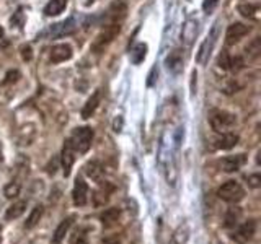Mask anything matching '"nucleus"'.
Returning <instances> with one entry per match:
<instances>
[{
	"mask_svg": "<svg viewBox=\"0 0 261 244\" xmlns=\"http://www.w3.org/2000/svg\"><path fill=\"white\" fill-rule=\"evenodd\" d=\"M2 36H4V28L0 26V38H2Z\"/></svg>",
	"mask_w": 261,
	"mask_h": 244,
	"instance_id": "nucleus-42",
	"label": "nucleus"
},
{
	"mask_svg": "<svg viewBox=\"0 0 261 244\" xmlns=\"http://www.w3.org/2000/svg\"><path fill=\"white\" fill-rule=\"evenodd\" d=\"M119 215H121V210H119V208H116V207L106 208V210L103 211V214L100 215V220H101L103 226L110 228V226H113V225H116V223H118Z\"/></svg>",
	"mask_w": 261,
	"mask_h": 244,
	"instance_id": "nucleus-21",
	"label": "nucleus"
},
{
	"mask_svg": "<svg viewBox=\"0 0 261 244\" xmlns=\"http://www.w3.org/2000/svg\"><path fill=\"white\" fill-rule=\"evenodd\" d=\"M110 191H111V187L108 191L105 189H98L96 192H95V195H93V203L96 207H101V205H105V203H108V200H110Z\"/></svg>",
	"mask_w": 261,
	"mask_h": 244,
	"instance_id": "nucleus-30",
	"label": "nucleus"
},
{
	"mask_svg": "<svg viewBox=\"0 0 261 244\" xmlns=\"http://www.w3.org/2000/svg\"><path fill=\"white\" fill-rule=\"evenodd\" d=\"M43 214H44V208H43V205H41V203H38V205L31 210V214L27 218V222H24V228H27V230H31V228H35L39 223V220L43 218Z\"/></svg>",
	"mask_w": 261,
	"mask_h": 244,
	"instance_id": "nucleus-24",
	"label": "nucleus"
},
{
	"mask_svg": "<svg viewBox=\"0 0 261 244\" xmlns=\"http://www.w3.org/2000/svg\"><path fill=\"white\" fill-rule=\"evenodd\" d=\"M122 239H124V234L122 233H114V234H110L103 238V244H122Z\"/></svg>",
	"mask_w": 261,
	"mask_h": 244,
	"instance_id": "nucleus-33",
	"label": "nucleus"
},
{
	"mask_svg": "<svg viewBox=\"0 0 261 244\" xmlns=\"http://www.w3.org/2000/svg\"><path fill=\"white\" fill-rule=\"evenodd\" d=\"M65 7H67V0H49L44 7V13L47 16H57L65 10Z\"/></svg>",
	"mask_w": 261,
	"mask_h": 244,
	"instance_id": "nucleus-23",
	"label": "nucleus"
},
{
	"mask_svg": "<svg viewBox=\"0 0 261 244\" xmlns=\"http://www.w3.org/2000/svg\"><path fill=\"white\" fill-rule=\"evenodd\" d=\"M247 181L250 184V187H253V189H258V187L261 186V176L256 173V174H250L247 176Z\"/></svg>",
	"mask_w": 261,
	"mask_h": 244,
	"instance_id": "nucleus-36",
	"label": "nucleus"
},
{
	"mask_svg": "<svg viewBox=\"0 0 261 244\" xmlns=\"http://www.w3.org/2000/svg\"><path fill=\"white\" fill-rule=\"evenodd\" d=\"M4 161V153H2V145H0V163Z\"/></svg>",
	"mask_w": 261,
	"mask_h": 244,
	"instance_id": "nucleus-41",
	"label": "nucleus"
},
{
	"mask_svg": "<svg viewBox=\"0 0 261 244\" xmlns=\"http://www.w3.org/2000/svg\"><path fill=\"white\" fill-rule=\"evenodd\" d=\"M73 31H75V21H73V18H69L62 23L54 24V26L51 28V35L56 38H61L65 35H72Z\"/></svg>",
	"mask_w": 261,
	"mask_h": 244,
	"instance_id": "nucleus-16",
	"label": "nucleus"
},
{
	"mask_svg": "<svg viewBox=\"0 0 261 244\" xmlns=\"http://www.w3.org/2000/svg\"><path fill=\"white\" fill-rule=\"evenodd\" d=\"M85 173H87V176L90 177V179H93L95 182H103V174H105V169H103V166H101V163L100 161H96V160H93V161H90L88 165L85 166Z\"/></svg>",
	"mask_w": 261,
	"mask_h": 244,
	"instance_id": "nucleus-17",
	"label": "nucleus"
},
{
	"mask_svg": "<svg viewBox=\"0 0 261 244\" xmlns=\"http://www.w3.org/2000/svg\"><path fill=\"white\" fill-rule=\"evenodd\" d=\"M198 33H199V23H198V20L188 18L183 23V28H181V41L186 46H191L194 43L196 36H198Z\"/></svg>",
	"mask_w": 261,
	"mask_h": 244,
	"instance_id": "nucleus-10",
	"label": "nucleus"
},
{
	"mask_svg": "<svg viewBox=\"0 0 261 244\" xmlns=\"http://www.w3.org/2000/svg\"><path fill=\"white\" fill-rule=\"evenodd\" d=\"M121 33V23L119 21H111L106 26L98 33V36L95 38L93 44H92V51L100 54L103 52L106 47H108L114 39L118 38V35Z\"/></svg>",
	"mask_w": 261,
	"mask_h": 244,
	"instance_id": "nucleus-1",
	"label": "nucleus"
},
{
	"mask_svg": "<svg viewBox=\"0 0 261 244\" xmlns=\"http://www.w3.org/2000/svg\"><path fill=\"white\" fill-rule=\"evenodd\" d=\"M255 233H256V220H248V222L235 226L232 239L237 244H247V242H250L253 239Z\"/></svg>",
	"mask_w": 261,
	"mask_h": 244,
	"instance_id": "nucleus-5",
	"label": "nucleus"
},
{
	"mask_svg": "<svg viewBox=\"0 0 261 244\" xmlns=\"http://www.w3.org/2000/svg\"><path fill=\"white\" fill-rule=\"evenodd\" d=\"M245 163H247V155L240 153V155H230V157H225L222 161H220V168L225 173H235L239 171Z\"/></svg>",
	"mask_w": 261,
	"mask_h": 244,
	"instance_id": "nucleus-11",
	"label": "nucleus"
},
{
	"mask_svg": "<svg viewBox=\"0 0 261 244\" xmlns=\"http://www.w3.org/2000/svg\"><path fill=\"white\" fill-rule=\"evenodd\" d=\"M190 233H191L190 231V226H188L186 222H183L175 230V233H173V241H175V244H186L188 239H190Z\"/></svg>",
	"mask_w": 261,
	"mask_h": 244,
	"instance_id": "nucleus-25",
	"label": "nucleus"
},
{
	"mask_svg": "<svg viewBox=\"0 0 261 244\" xmlns=\"http://www.w3.org/2000/svg\"><path fill=\"white\" fill-rule=\"evenodd\" d=\"M217 197L228 203H239L245 197V189L240 182L237 181H227L217 189Z\"/></svg>",
	"mask_w": 261,
	"mask_h": 244,
	"instance_id": "nucleus-3",
	"label": "nucleus"
},
{
	"mask_svg": "<svg viewBox=\"0 0 261 244\" xmlns=\"http://www.w3.org/2000/svg\"><path fill=\"white\" fill-rule=\"evenodd\" d=\"M72 47L69 44H57L51 49V62L61 64L72 59Z\"/></svg>",
	"mask_w": 261,
	"mask_h": 244,
	"instance_id": "nucleus-13",
	"label": "nucleus"
},
{
	"mask_svg": "<svg viewBox=\"0 0 261 244\" xmlns=\"http://www.w3.org/2000/svg\"><path fill=\"white\" fill-rule=\"evenodd\" d=\"M0 244H2V230H0Z\"/></svg>",
	"mask_w": 261,
	"mask_h": 244,
	"instance_id": "nucleus-43",
	"label": "nucleus"
},
{
	"mask_svg": "<svg viewBox=\"0 0 261 244\" xmlns=\"http://www.w3.org/2000/svg\"><path fill=\"white\" fill-rule=\"evenodd\" d=\"M247 52L250 55V59H256V57L259 55V52H261V39L259 38H255L247 46Z\"/></svg>",
	"mask_w": 261,
	"mask_h": 244,
	"instance_id": "nucleus-31",
	"label": "nucleus"
},
{
	"mask_svg": "<svg viewBox=\"0 0 261 244\" xmlns=\"http://www.w3.org/2000/svg\"><path fill=\"white\" fill-rule=\"evenodd\" d=\"M75 148H73V145L70 142V138L64 142V146H62V153H61V163H62V169H64V174L65 177L70 176V171H72V166L73 163H75Z\"/></svg>",
	"mask_w": 261,
	"mask_h": 244,
	"instance_id": "nucleus-8",
	"label": "nucleus"
},
{
	"mask_svg": "<svg viewBox=\"0 0 261 244\" xmlns=\"http://www.w3.org/2000/svg\"><path fill=\"white\" fill-rule=\"evenodd\" d=\"M12 26H16V28H23V23H24V15L21 12V8L18 12H16L13 16H12Z\"/></svg>",
	"mask_w": 261,
	"mask_h": 244,
	"instance_id": "nucleus-34",
	"label": "nucleus"
},
{
	"mask_svg": "<svg viewBox=\"0 0 261 244\" xmlns=\"http://www.w3.org/2000/svg\"><path fill=\"white\" fill-rule=\"evenodd\" d=\"M35 135H36L35 126L28 124L27 127H21V130H20V142H21V145H30L33 138H35Z\"/></svg>",
	"mask_w": 261,
	"mask_h": 244,
	"instance_id": "nucleus-28",
	"label": "nucleus"
},
{
	"mask_svg": "<svg viewBox=\"0 0 261 244\" xmlns=\"http://www.w3.org/2000/svg\"><path fill=\"white\" fill-rule=\"evenodd\" d=\"M219 5V0H204L202 2V10L206 13H211L214 12V8Z\"/></svg>",
	"mask_w": 261,
	"mask_h": 244,
	"instance_id": "nucleus-38",
	"label": "nucleus"
},
{
	"mask_svg": "<svg viewBox=\"0 0 261 244\" xmlns=\"http://www.w3.org/2000/svg\"><path fill=\"white\" fill-rule=\"evenodd\" d=\"M27 205H28V202L27 200H16L13 202L10 207L7 208L5 211V220H16V218H20L24 211H27Z\"/></svg>",
	"mask_w": 261,
	"mask_h": 244,
	"instance_id": "nucleus-18",
	"label": "nucleus"
},
{
	"mask_svg": "<svg viewBox=\"0 0 261 244\" xmlns=\"http://www.w3.org/2000/svg\"><path fill=\"white\" fill-rule=\"evenodd\" d=\"M239 140H240V137L237 135V134H233V132H224L216 140V148H219V150H230V148H233L237 143H239Z\"/></svg>",
	"mask_w": 261,
	"mask_h": 244,
	"instance_id": "nucleus-15",
	"label": "nucleus"
},
{
	"mask_svg": "<svg viewBox=\"0 0 261 244\" xmlns=\"http://www.w3.org/2000/svg\"><path fill=\"white\" fill-rule=\"evenodd\" d=\"M113 129H114V132H121V129H122V117H116V119H114Z\"/></svg>",
	"mask_w": 261,
	"mask_h": 244,
	"instance_id": "nucleus-40",
	"label": "nucleus"
},
{
	"mask_svg": "<svg viewBox=\"0 0 261 244\" xmlns=\"http://www.w3.org/2000/svg\"><path fill=\"white\" fill-rule=\"evenodd\" d=\"M93 129L92 127H79L72 132L70 142L73 145V148L79 153H87L90 150L93 142Z\"/></svg>",
	"mask_w": 261,
	"mask_h": 244,
	"instance_id": "nucleus-4",
	"label": "nucleus"
},
{
	"mask_svg": "<svg viewBox=\"0 0 261 244\" xmlns=\"http://www.w3.org/2000/svg\"><path fill=\"white\" fill-rule=\"evenodd\" d=\"M20 78V72L18 70H10L5 75V80H4V85H8V83H15L16 80Z\"/></svg>",
	"mask_w": 261,
	"mask_h": 244,
	"instance_id": "nucleus-35",
	"label": "nucleus"
},
{
	"mask_svg": "<svg viewBox=\"0 0 261 244\" xmlns=\"http://www.w3.org/2000/svg\"><path fill=\"white\" fill-rule=\"evenodd\" d=\"M145 54H147V44L141 43V44H137L134 49H133V52H130V60H133V64H141L144 59H145Z\"/></svg>",
	"mask_w": 261,
	"mask_h": 244,
	"instance_id": "nucleus-27",
	"label": "nucleus"
},
{
	"mask_svg": "<svg viewBox=\"0 0 261 244\" xmlns=\"http://www.w3.org/2000/svg\"><path fill=\"white\" fill-rule=\"evenodd\" d=\"M126 16V5L122 4V2H118V4H114L111 8H110V18L111 21H119L124 18Z\"/></svg>",
	"mask_w": 261,
	"mask_h": 244,
	"instance_id": "nucleus-26",
	"label": "nucleus"
},
{
	"mask_svg": "<svg viewBox=\"0 0 261 244\" xmlns=\"http://www.w3.org/2000/svg\"><path fill=\"white\" fill-rule=\"evenodd\" d=\"M20 191H21V184L16 182V181H12L5 186L4 189V195L7 199H16L20 195Z\"/></svg>",
	"mask_w": 261,
	"mask_h": 244,
	"instance_id": "nucleus-29",
	"label": "nucleus"
},
{
	"mask_svg": "<svg viewBox=\"0 0 261 244\" xmlns=\"http://www.w3.org/2000/svg\"><path fill=\"white\" fill-rule=\"evenodd\" d=\"M20 52H21V59H23V60H31V59H33V49H31L30 44L21 46Z\"/></svg>",
	"mask_w": 261,
	"mask_h": 244,
	"instance_id": "nucleus-37",
	"label": "nucleus"
},
{
	"mask_svg": "<svg viewBox=\"0 0 261 244\" xmlns=\"http://www.w3.org/2000/svg\"><path fill=\"white\" fill-rule=\"evenodd\" d=\"M230 62H232V57H230V54H228L227 51H222L219 54V57H217V65L220 69H224V70H228L230 69Z\"/></svg>",
	"mask_w": 261,
	"mask_h": 244,
	"instance_id": "nucleus-32",
	"label": "nucleus"
},
{
	"mask_svg": "<svg viewBox=\"0 0 261 244\" xmlns=\"http://www.w3.org/2000/svg\"><path fill=\"white\" fill-rule=\"evenodd\" d=\"M239 13L242 16L248 20H253V21H258L261 18V10L256 4H240L239 5Z\"/></svg>",
	"mask_w": 261,
	"mask_h": 244,
	"instance_id": "nucleus-19",
	"label": "nucleus"
},
{
	"mask_svg": "<svg viewBox=\"0 0 261 244\" xmlns=\"http://www.w3.org/2000/svg\"><path fill=\"white\" fill-rule=\"evenodd\" d=\"M72 200L75 207H84L88 202V186L82 177L75 179V184H73V191H72Z\"/></svg>",
	"mask_w": 261,
	"mask_h": 244,
	"instance_id": "nucleus-9",
	"label": "nucleus"
},
{
	"mask_svg": "<svg viewBox=\"0 0 261 244\" xmlns=\"http://www.w3.org/2000/svg\"><path fill=\"white\" fill-rule=\"evenodd\" d=\"M217 31H219V28H217V24L214 28H212V31L209 33V36L202 41V44L199 46V51H198V54H196V62L198 64H201V65H204L207 62V59H209V55H211V52H212V49H214V44H216V39H217Z\"/></svg>",
	"mask_w": 261,
	"mask_h": 244,
	"instance_id": "nucleus-6",
	"label": "nucleus"
},
{
	"mask_svg": "<svg viewBox=\"0 0 261 244\" xmlns=\"http://www.w3.org/2000/svg\"><path fill=\"white\" fill-rule=\"evenodd\" d=\"M101 98H103L101 89H96V92L87 100V103L84 104V108H82V117H84V119L92 117L95 114V111L98 109V106H100V103H101Z\"/></svg>",
	"mask_w": 261,
	"mask_h": 244,
	"instance_id": "nucleus-12",
	"label": "nucleus"
},
{
	"mask_svg": "<svg viewBox=\"0 0 261 244\" xmlns=\"http://www.w3.org/2000/svg\"><path fill=\"white\" fill-rule=\"evenodd\" d=\"M73 220H75V215H70L67 218H64L62 222L59 223V226L56 228V231H54V236H53V242L54 244H61L65 238V234L69 233V230L72 228L73 225Z\"/></svg>",
	"mask_w": 261,
	"mask_h": 244,
	"instance_id": "nucleus-14",
	"label": "nucleus"
},
{
	"mask_svg": "<svg viewBox=\"0 0 261 244\" xmlns=\"http://www.w3.org/2000/svg\"><path fill=\"white\" fill-rule=\"evenodd\" d=\"M250 33V26L243 23H232L230 26L227 28V33H225V44L227 46H235L237 43H240V41L247 36Z\"/></svg>",
	"mask_w": 261,
	"mask_h": 244,
	"instance_id": "nucleus-7",
	"label": "nucleus"
},
{
	"mask_svg": "<svg viewBox=\"0 0 261 244\" xmlns=\"http://www.w3.org/2000/svg\"><path fill=\"white\" fill-rule=\"evenodd\" d=\"M165 65L167 69L171 70V72H179V69H181L183 65V54L179 49H175V51H171L168 54V57L165 59Z\"/></svg>",
	"mask_w": 261,
	"mask_h": 244,
	"instance_id": "nucleus-20",
	"label": "nucleus"
},
{
	"mask_svg": "<svg viewBox=\"0 0 261 244\" xmlns=\"http://www.w3.org/2000/svg\"><path fill=\"white\" fill-rule=\"evenodd\" d=\"M72 244H88V239H87L85 231H79V233L75 234V238L72 239Z\"/></svg>",
	"mask_w": 261,
	"mask_h": 244,
	"instance_id": "nucleus-39",
	"label": "nucleus"
},
{
	"mask_svg": "<svg viewBox=\"0 0 261 244\" xmlns=\"http://www.w3.org/2000/svg\"><path fill=\"white\" fill-rule=\"evenodd\" d=\"M209 124L216 132H228L237 124V116L224 109H212L209 114Z\"/></svg>",
	"mask_w": 261,
	"mask_h": 244,
	"instance_id": "nucleus-2",
	"label": "nucleus"
},
{
	"mask_svg": "<svg viewBox=\"0 0 261 244\" xmlns=\"http://www.w3.org/2000/svg\"><path fill=\"white\" fill-rule=\"evenodd\" d=\"M240 220H242V210L239 207H230L225 214L224 226L225 228H235L237 225H240Z\"/></svg>",
	"mask_w": 261,
	"mask_h": 244,
	"instance_id": "nucleus-22",
	"label": "nucleus"
}]
</instances>
